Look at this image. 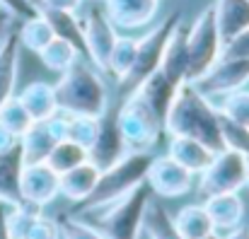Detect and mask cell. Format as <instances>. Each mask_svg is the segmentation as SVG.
<instances>
[{
	"instance_id": "44",
	"label": "cell",
	"mask_w": 249,
	"mask_h": 239,
	"mask_svg": "<svg viewBox=\"0 0 249 239\" xmlns=\"http://www.w3.org/2000/svg\"><path fill=\"white\" fill-rule=\"evenodd\" d=\"M203 239H223V237H220V235H218V232H211V235H208V237H203Z\"/></svg>"
},
{
	"instance_id": "6",
	"label": "cell",
	"mask_w": 249,
	"mask_h": 239,
	"mask_svg": "<svg viewBox=\"0 0 249 239\" xmlns=\"http://www.w3.org/2000/svg\"><path fill=\"white\" fill-rule=\"evenodd\" d=\"M186 53H189V66H186V82H198L223 56V39L220 29L215 22V7H206L196 15V19L189 27V39H186Z\"/></svg>"
},
{
	"instance_id": "21",
	"label": "cell",
	"mask_w": 249,
	"mask_h": 239,
	"mask_svg": "<svg viewBox=\"0 0 249 239\" xmlns=\"http://www.w3.org/2000/svg\"><path fill=\"white\" fill-rule=\"evenodd\" d=\"M213 7L223 44L232 41L249 27V0H215Z\"/></svg>"
},
{
	"instance_id": "9",
	"label": "cell",
	"mask_w": 249,
	"mask_h": 239,
	"mask_svg": "<svg viewBox=\"0 0 249 239\" xmlns=\"http://www.w3.org/2000/svg\"><path fill=\"white\" fill-rule=\"evenodd\" d=\"M83 29H85V46H87V61L99 73H109V61H111L114 44L119 39V29L109 19L107 10L99 7V5H94V7H89L85 12Z\"/></svg>"
},
{
	"instance_id": "27",
	"label": "cell",
	"mask_w": 249,
	"mask_h": 239,
	"mask_svg": "<svg viewBox=\"0 0 249 239\" xmlns=\"http://www.w3.org/2000/svg\"><path fill=\"white\" fill-rule=\"evenodd\" d=\"M17 36H19V44L29 51H34L36 56L51 44L53 39V32L49 27V22L44 19L41 12H36L34 17L29 19H22V27L17 29Z\"/></svg>"
},
{
	"instance_id": "30",
	"label": "cell",
	"mask_w": 249,
	"mask_h": 239,
	"mask_svg": "<svg viewBox=\"0 0 249 239\" xmlns=\"http://www.w3.org/2000/svg\"><path fill=\"white\" fill-rule=\"evenodd\" d=\"M39 58H41V63L51 70V73H66L78 58H80V53L68 44V41H63V39H51V44L39 53Z\"/></svg>"
},
{
	"instance_id": "39",
	"label": "cell",
	"mask_w": 249,
	"mask_h": 239,
	"mask_svg": "<svg viewBox=\"0 0 249 239\" xmlns=\"http://www.w3.org/2000/svg\"><path fill=\"white\" fill-rule=\"evenodd\" d=\"M85 0H39L36 7H53V10H78Z\"/></svg>"
},
{
	"instance_id": "19",
	"label": "cell",
	"mask_w": 249,
	"mask_h": 239,
	"mask_svg": "<svg viewBox=\"0 0 249 239\" xmlns=\"http://www.w3.org/2000/svg\"><path fill=\"white\" fill-rule=\"evenodd\" d=\"M215 232H230L235 227H240L245 222V201L240 193H218V196H208L203 201Z\"/></svg>"
},
{
	"instance_id": "42",
	"label": "cell",
	"mask_w": 249,
	"mask_h": 239,
	"mask_svg": "<svg viewBox=\"0 0 249 239\" xmlns=\"http://www.w3.org/2000/svg\"><path fill=\"white\" fill-rule=\"evenodd\" d=\"M7 208L5 203H0V239H12L10 237V230H7Z\"/></svg>"
},
{
	"instance_id": "37",
	"label": "cell",
	"mask_w": 249,
	"mask_h": 239,
	"mask_svg": "<svg viewBox=\"0 0 249 239\" xmlns=\"http://www.w3.org/2000/svg\"><path fill=\"white\" fill-rule=\"evenodd\" d=\"M223 58H249V27L232 41L223 44Z\"/></svg>"
},
{
	"instance_id": "40",
	"label": "cell",
	"mask_w": 249,
	"mask_h": 239,
	"mask_svg": "<svg viewBox=\"0 0 249 239\" xmlns=\"http://www.w3.org/2000/svg\"><path fill=\"white\" fill-rule=\"evenodd\" d=\"M12 19H15V15H12L5 5H0V41L12 32V29H10V27H12Z\"/></svg>"
},
{
	"instance_id": "41",
	"label": "cell",
	"mask_w": 249,
	"mask_h": 239,
	"mask_svg": "<svg viewBox=\"0 0 249 239\" xmlns=\"http://www.w3.org/2000/svg\"><path fill=\"white\" fill-rule=\"evenodd\" d=\"M19 140L5 128V126H0V153H5V150H10L12 145H17Z\"/></svg>"
},
{
	"instance_id": "24",
	"label": "cell",
	"mask_w": 249,
	"mask_h": 239,
	"mask_svg": "<svg viewBox=\"0 0 249 239\" xmlns=\"http://www.w3.org/2000/svg\"><path fill=\"white\" fill-rule=\"evenodd\" d=\"M172 220H174V227L179 230V235L184 239H203L211 232H215L213 220H211L203 203H189V205L179 208V213Z\"/></svg>"
},
{
	"instance_id": "18",
	"label": "cell",
	"mask_w": 249,
	"mask_h": 239,
	"mask_svg": "<svg viewBox=\"0 0 249 239\" xmlns=\"http://www.w3.org/2000/svg\"><path fill=\"white\" fill-rule=\"evenodd\" d=\"M167 155L179 162L184 169H189L194 176H198L213 159V150L206 148L201 140L196 138H186V136H169V143H167Z\"/></svg>"
},
{
	"instance_id": "22",
	"label": "cell",
	"mask_w": 249,
	"mask_h": 239,
	"mask_svg": "<svg viewBox=\"0 0 249 239\" xmlns=\"http://www.w3.org/2000/svg\"><path fill=\"white\" fill-rule=\"evenodd\" d=\"M17 99L24 104V109L29 111V116H32L34 121H46V119H51L53 114H58L56 89H53V85H49V82H41V80L29 82V85L17 94Z\"/></svg>"
},
{
	"instance_id": "43",
	"label": "cell",
	"mask_w": 249,
	"mask_h": 239,
	"mask_svg": "<svg viewBox=\"0 0 249 239\" xmlns=\"http://www.w3.org/2000/svg\"><path fill=\"white\" fill-rule=\"evenodd\" d=\"M223 239H249V225H240V227H235V230H230V232H225V237Z\"/></svg>"
},
{
	"instance_id": "17",
	"label": "cell",
	"mask_w": 249,
	"mask_h": 239,
	"mask_svg": "<svg viewBox=\"0 0 249 239\" xmlns=\"http://www.w3.org/2000/svg\"><path fill=\"white\" fill-rule=\"evenodd\" d=\"M22 169H24V155L19 143L0 153V203L10 208L22 203V193H19Z\"/></svg>"
},
{
	"instance_id": "38",
	"label": "cell",
	"mask_w": 249,
	"mask_h": 239,
	"mask_svg": "<svg viewBox=\"0 0 249 239\" xmlns=\"http://www.w3.org/2000/svg\"><path fill=\"white\" fill-rule=\"evenodd\" d=\"M0 5H5L15 17H22V19H29L39 12V7L32 0H0Z\"/></svg>"
},
{
	"instance_id": "31",
	"label": "cell",
	"mask_w": 249,
	"mask_h": 239,
	"mask_svg": "<svg viewBox=\"0 0 249 239\" xmlns=\"http://www.w3.org/2000/svg\"><path fill=\"white\" fill-rule=\"evenodd\" d=\"M32 123H34V119L29 116V111L24 109V104L17 99V94L10 97L0 106V126H5L17 140L32 128Z\"/></svg>"
},
{
	"instance_id": "11",
	"label": "cell",
	"mask_w": 249,
	"mask_h": 239,
	"mask_svg": "<svg viewBox=\"0 0 249 239\" xmlns=\"http://www.w3.org/2000/svg\"><path fill=\"white\" fill-rule=\"evenodd\" d=\"M19 193L22 203H32L36 208H46L61 196V176L46 164H24L22 169V181H19Z\"/></svg>"
},
{
	"instance_id": "5",
	"label": "cell",
	"mask_w": 249,
	"mask_h": 239,
	"mask_svg": "<svg viewBox=\"0 0 249 239\" xmlns=\"http://www.w3.org/2000/svg\"><path fill=\"white\" fill-rule=\"evenodd\" d=\"M181 19H184L181 12H172V15H167L158 27H153L148 34H143V36L138 39L136 61H133L131 70H128L124 78H119V94H121V97L133 94L155 70H160L167 41H169L172 32L177 29V24H179Z\"/></svg>"
},
{
	"instance_id": "8",
	"label": "cell",
	"mask_w": 249,
	"mask_h": 239,
	"mask_svg": "<svg viewBox=\"0 0 249 239\" xmlns=\"http://www.w3.org/2000/svg\"><path fill=\"white\" fill-rule=\"evenodd\" d=\"M247 186V157L223 148L198 174V193L203 198L218 193H240Z\"/></svg>"
},
{
	"instance_id": "34",
	"label": "cell",
	"mask_w": 249,
	"mask_h": 239,
	"mask_svg": "<svg viewBox=\"0 0 249 239\" xmlns=\"http://www.w3.org/2000/svg\"><path fill=\"white\" fill-rule=\"evenodd\" d=\"M99 126H102V119L97 116H68V140L89 150V145L94 143L99 133Z\"/></svg>"
},
{
	"instance_id": "15",
	"label": "cell",
	"mask_w": 249,
	"mask_h": 239,
	"mask_svg": "<svg viewBox=\"0 0 249 239\" xmlns=\"http://www.w3.org/2000/svg\"><path fill=\"white\" fill-rule=\"evenodd\" d=\"M186 39H189V27L184 24V19L177 24V29L172 32L169 41L162 53V63H160V73L165 75L177 89L181 82H186V66H189V53H186Z\"/></svg>"
},
{
	"instance_id": "35",
	"label": "cell",
	"mask_w": 249,
	"mask_h": 239,
	"mask_svg": "<svg viewBox=\"0 0 249 239\" xmlns=\"http://www.w3.org/2000/svg\"><path fill=\"white\" fill-rule=\"evenodd\" d=\"M218 111L249 128V89L242 87V89H235V92L225 94L218 104Z\"/></svg>"
},
{
	"instance_id": "26",
	"label": "cell",
	"mask_w": 249,
	"mask_h": 239,
	"mask_svg": "<svg viewBox=\"0 0 249 239\" xmlns=\"http://www.w3.org/2000/svg\"><path fill=\"white\" fill-rule=\"evenodd\" d=\"M136 92L153 106V111H155L162 121H167V114H169L172 99H174V94H177V87H174L160 70H155Z\"/></svg>"
},
{
	"instance_id": "2",
	"label": "cell",
	"mask_w": 249,
	"mask_h": 239,
	"mask_svg": "<svg viewBox=\"0 0 249 239\" xmlns=\"http://www.w3.org/2000/svg\"><path fill=\"white\" fill-rule=\"evenodd\" d=\"M58 111L66 116H97L102 119L109 111V87L99 70L78 58L66 73H61L53 85Z\"/></svg>"
},
{
	"instance_id": "1",
	"label": "cell",
	"mask_w": 249,
	"mask_h": 239,
	"mask_svg": "<svg viewBox=\"0 0 249 239\" xmlns=\"http://www.w3.org/2000/svg\"><path fill=\"white\" fill-rule=\"evenodd\" d=\"M165 133L196 138L213 153H220L225 148L220 136V111L211 102V97H206L194 82L179 85L167 114Z\"/></svg>"
},
{
	"instance_id": "25",
	"label": "cell",
	"mask_w": 249,
	"mask_h": 239,
	"mask_svg": "<svg viewBox=\"0 0 249 239\" xmlns=\"http://www.w3.org/2000/svg\"><path fill=\"white\" fill-rule=\"evenodd\" d=\"M56 143H58V140L51 136L46 121H34L32 128L19 138V148H22V155H24V164L46 162Z\"/></svg>"
},
{
	"instance_id": "7",
	"label": "cell",
	"mask_w": 249,
	"mask_h": 239,
	"mask_svg": "<svg viewBox=\"0 0 249 239\" xmlns=\"http://www.w3.org/2000/svg\"><path fill=\"white\" fill-rule=\"evenodd\" d=\"M114 119L128 150H150L158 145V140L165 133V121L153 111V106L138 92L124 97V104Z\"/></svg>"
},
{
	"instance_id": "16",
	"label": "cell",
	"mask_w": 249,
	"mask_h": 239,
	"mask_svg": "<svg viewBox=\"0 0 249 239\" xmlns=\"http://www.w3.org/2000/svg\"><path fill=\"white\" fill-rule=\"evenodd\" d=\"M39 12L44 15V19L49 22L51 32L56 39L68 41L80 58L87 61V46H85V29H83V19H78V15L73 10H53V7H39ZM89 63V61H87Z\"/></svg>"
},
{
	"instance_id": "28",
	"label": "cell",
	"mask_w": 249,
	"mask_h": 239,
	"mask_svg": "<svg viewBox=\"0 0 249 239\" xmlns=\"http://www.w3.org/2000/svg\"><path fill=\"white\" fill-rule=\"evenodd\" d=\"M143 230H145L148 239H184L179 235V230L174 227V220L165 210V205L155 203L153 198H150L145 218H143Z\"/></svg>"
},
{
	"instance_id": "20",
	"label": "cell",
	"mask_w": 249,
	"mask_h": 239,
	"mask_svg": "<svg viewBox=\"0 0 249 239\" xmlns=\"http://www.w3.org/2000/svg\"><path fill=\"white\" fill-rule=\"evenodd\" d=\"M19 36L17 32H10L2 41H0V106L15 97V87H17V75H19Z\"/></svg>"
},
{
	"instance_id": "14",
	"label": "cell",
	"mask_w": 249,
	"mask_h": 239,
	"mask_svg": "<svg viewBox=\"0 0 249 239\" xmlns=\"http://www.w3.org/2000/svg\"><path fill=\"white\" fill-rule=\"evenodd\" d=\"M104 10L116 29H141L155 19L160 0H104Z\"/></svg>"
},
{
	"instance_id": "32",
	"label": "cell",
	"mask_w": 249,
	"mask_h": 239,
	"mask_svg": "<svg viewBox=\"0 0 249 239\" xmlns=\"http://www.w3.org/2000/svg\"><path fill=\"white\" fill-rule=\"evenodd\" d=\"M136 51H138V39H131V36H119L116 44H114V51H111V61H109V75L114 78H124L133 61H136Z\"/></svg>"
},
{
	"instance_id": "12",
	"label": "cell",
	"mask_w": 249,
	"mask_h": 239,
	"mask_svg": "<svg viewBox=\"0 0 249 239\" xmlns=\"http://www.w3.org/2000/svg\"><path fill=\"white\" fill-rule=\"evenodd\" d=\"M145 181H148L150 191L162 198H181L191 191L194 174L189 169H184L179 162H174L169 155H165V157L153 159Z\"/></svg>"
},
{
	"instance_id": "13",
	"label": "cell",
	"mask_w": 249,
	"mask_h": 239,
	"mask_svg": "<svg viewBox=\"0 0 249 239\" xmlns=\"http://www.w3.org/2000/svg\"><path fill=\"white\" fill-rule=\"evenodd\" d=\"M128 153H131V150H128V145H126V140H124V136H121V131H119V126H116V119H109V116L104 114V116H102L99 133H97L94 143H92L89 150H87L89 162H92L99 171H104V169H109L111 164H116L121 157H126Z\"/></svg>"
},
{
	"instance_id": "3",
	"label": "cell",
	"mask_w": 249,
	"mask_h": 239,
	"mask_svg": "<svg viewBox=\"0 0 249 239\" xmlns=\"http://www.w3.org/2000/svg\"><path fill=\"white\" fill-rule=\"evenodd\" d=\"M153 159L155 157L150 155V150H131L116 164L99 171L94 191L85 198L83 203H78L75 215H87V213L102 210V208L116 203L119 198H124L126 193H131L136 186H141L148 179Z\"/></svg>"
},
{
	"instance_id": "10",
	"label": "cell",
	"mask_w": 249,
	"mask_h": 239,
	"mask_svg": "<svg viewBox=\"0 0 249 239\" xmlns=\"http://www.w3.org/2000/svg\"><path fill=\"white\" fill-rule=\"evenodd\" d=\"M249 82V58H223L198 80L194 82L206 97H225L235 89H242Z\"/></svg>"
},
{
	"instance_id": "45",
	"label": "cell",
	"mask_w": 249,
	"mask_h": 239,
	"mask_svg": "<svg viewBox=\"0 0 249 239\" xmlns=\"http://www.w3.org/2000/svg\"><path fill=\"white\" fill-rule=\"evenodd\" d=\"M247 188H249V157H247Z\"/></svg>"
},
{
	"instance_id": "4",
	"label": "cell",
	"mask_w": 249,
	"mask_h": 239,
	"mask_svg": "<svg viewBox=\"0 0 249 239\" xmlns=\"http://www.w3.org/2000/svg\"><path fill=\"white\" fill-rule=\"evenodd\" d=\"M150 186L148 181H143L141 186H136L131 193H126L124 198H119L116 203L94 210L97 220L94 227L104 235L107 239H138L143 230V218L150 203Z\"/></svg>"
},
{
	"instance_id": "23",
	"label": "cell",
	"mask_w": 249,
	"mask_h": 239,
	"mask_svg": "<svg viewBox=\"0 0 249 239\" xmlns=\"http://www.w3.org/2000/svg\"><path fill=\"white\" fill-rule=\"evenodd\" d=\"M97 179H99V169L87 159L85 164L61 174V196H66L71 203H83L94 191Z\"/></svg>"
},
{
	"instance_id": "29",
	"label": "cell",
	"mask_w": 249,
	"mask_h": 239,
	"mask_svg": "<svg viewBox=\"0 0 249 239\" xmlns=\"http://www.w3.org/2000/svg\"><path fill=\"white\" fill-rule=\"evenodd\" d=\"M89 159L87 155V148L83 145H78V143H73V140H58L56 145H53V150H51V155L46 159V164L61 176V174H66V171H71V169H75V167H80Z\"/></svg>"
},
{
	"instance_id": "36",
	"label": "cell",
	"mask_w": 249,
	"mask_h": 239,
	"mask_svg": "<svg viewBox=\"0 0 249 239\" xmlns=\"http://www.w3.org/2000/svg\"><path fill=\"white\" fill-rule=\"evenodd\" d=\"M58 235H61V239H107L94 225L78 220L75 215L58 218Z\"/></svg>"
},
{
	"instance_id": "33",
	"label": "cell",
	"mask_w": 249,
	"mask_h": 239,
	"mask_svg": "<svg viewBox=\"0 0 249 239\" xmlns=\"http://www.w3.org/2000/svg\"><path fill=\"white\" fill-rule=\"evenodd\" d=\"M220 136H223V145L228 150H235L240 155L249 157V128L223 116L220 114Z\"/></svg>"
}]
</instances>
